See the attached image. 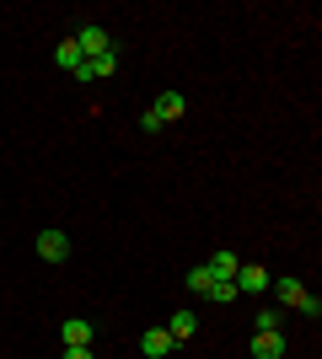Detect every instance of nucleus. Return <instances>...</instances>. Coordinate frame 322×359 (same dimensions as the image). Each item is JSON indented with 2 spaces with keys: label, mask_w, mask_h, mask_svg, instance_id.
Listing matches in <instances>:
<instances>
[{
  "label": "nucleus",
  "mask_w": 322,
  "mask_h": 359,
  "mask_svg": "<svg viewBox=\"0 0 322 359\" xmlns=\"http://www.w3.org/2000/svg\"><path fill=\"white\" fill-rule=\"evenodd\" d=\"M231 285H236V295H263V290H269V269H263V263H242Z\"/></svg>",
  "instance_id": "nucleus-1"
},
{
  "label": "nucleus",
  "mask_w": 322,
  "mask_h": 359,
  "mask_svg": "<svg viewBox=\"0 0 322 359\" xmlns=\"http://www.w3.org/2000/svg\"><path fill=\"white\" fill-rule=\"evenodd\" d=\"M60 344H65V348H92V344H97V327L86 322V316H70V322L60 327Z\"/></svg>",
  "instance_id": "nucleus-2"
},
{
  "label": "nucleus",
  "mask_w": 322,
  "mask_h": 359,
  "mask_svg": "<svg viewBox=\"0 0 322 359\" xmlns=\"http://www.w3.org/2000/svg\"><path fill=\"white\" fill-rule=\"evenodd\" d=\"M113 70H119V48H113V54H97V60H86V65L76 70V81H81V86H92V81H107Z\"/></svg>",
  "instance_id": "nucleus-3"
},
{
  "label": "nucleus",
  "mask_w": 322,
  "mask_h": 359,
  "mask_svg": "<svg viewBox=\"0 0 322 359\" xmlns=\"http://www.w3.org/2000/svg\"><path fill=\"white\" fill-rule=\"evenodd\" d=\"M76 48H81V60H97V54H113V38H107L102 27H81Z\"/></svg>",
  "instance_id": "nucleus-4"
},
{
  "label": "nucleus",
  "mask_w": 322,
  "mask_h": 359,
  "mask_svg": "<svg viewBox=\"0 0 322 359\" xmlns=\"http://www.w3.org/2000/svg\"><path fill=\"white\" fill-rule=\"evenodd\" d=\"M38 257L43 263H65L70 257V236L65 231H38Z\"/></svg>",
  "instance_id": "nucleus-5"
},
{
  "label": "nucleus",
  "mask_w": 322,
  "mask_h": 359,
  "mask_svg": "<svg viewBox=\"0 0 322 359\" xmlns=\"http://www.w3.org/2000/svg\"><path fill=\"white\" fill-rule=\"evenodd\" d=\"M140 348H145V359H167L177 344H172L167 327H145V332H140Z\"/></svg>",
  "instance_id": "nucleus-6"
},
{
  "label": "nucleus",
  "mask_w": 322,
  "mask_h": 359,
  "mask_svg": "<svg viewBox=\"0 0 322 359\" xmlns=\"http://www.w3.org/2000/svg\"><path fill=\"white\" fill-rule=\"evenodd\" d=\"M274 300H279V311H295V306L307 300V285H301V279H290V273H285V279H274Z\"/></svg>",
  "instance_id": "nucleus-7"
},
{
  "label": "nucleus",
  "mask_w": 322,
  "mask_h": 359,
  "mask_svg": "<svg viewBox=\"0 0 322 359\" xmlns=\"http://www.w3.org/2000/svg\"><path fill=\"white\" fill-rule=\"evenodd\" d=\"M253 359H285V332H253Z\"/></svg>",
  "instance_id": "nucleus-8"
},
{
  "label": "nucleus",
  "mask_w": 322,
  "mask_h": 359,
  "mask_svg": "<svg viewBox=\"0 0 322 359\" xmlns=\"http://www.w3.org/2000/svg\"><path fill=\"white\" fill-rule=\"evenodd\" d=\"M156 113H161V123H172V118H183L188 113V102H183V91H161V97H156Z\"/></svg>",
  "instance_id": "nucleus-9"
},
{
  "label": "nucleus",
  "mask_w": 322,
  "mask_h": 359,
  "mask_svg": "<svg viewBox=\"0 0 322 359\" xmlns=\"http://www.w3.org/2000/svg\"><path fill=\"white\" fill-rule=\"evenodd\" d=\"M204 269H210L215 279H236V269H242V257L231 252V247H220V252H215L210 263H204Z\"/></svg>",
  "instance_id": "nucleus-10"
},
{
  "label": "nucleus",
  "mask_w": 322,
  "mask_h": 359,
  "mask_svg": "<svg viewBox=\"0 0 322 359\" xmlns=\"http://www.w3.org/2000/svg\"><path fill=\"white\" fill-rule=\"evenodd\" d=\"M167 332H172V344H188V338L199 332V316H194V311H177V316H167Z\"/></svg>",
  "instance_id": "nucleus-11"
},
{
  "label": "nucleus",
  "mask_w": 322,
  "mask_h": 359,
  "mask_svg": "<svg viewBox=\"0 0 322 359\" xmlns=\"http://www.w3.org/2000/svg\"><path fill=\"white\" fill-rule=\"evenodd\" d=\"M54 65H60V70H65V75H76V70H81V65H86V60H81V48H76V38H65V43H60V48H54Z\"/></svg>",
  "instance_id": "nucleus-12"
},
{
  "label": "nucleus",
  "mask_w": 322,
  "mask_h": 359,
  "mask_svg": "<svg viewBox=\"0 0 322 359\" xmlns=\"http://www.w3.org/2000/svg\"><path fill=\"white\" fill-rule=\"evenodd\" d=\"M279 322H285L279 306H258V311H253V332H279Z\"/></svg>",
  "instance_id": "nucleus-13"
},
{
  "label": "nucleus",
  "mask_w": 322,
  "mask_h": 359,
  "mask_svg": "<svg viewBox=\"0 0 322 359\" xmlns=\"http://www.w3.org/2000/svg\"><path fill=\"white\" fill-rule=\"evenodd\" d=\"M183 285H188V290H194V295L204 300V290L215 285V273H210V269H204V263H199V269H188V273H183Z\"/></svg>",
  "instance_id": "nucleus-14"
},
{
  "label": "nucleus",
  "mask_w": 322,
  "mask_h": 359,
  "mask_svg": "<svg viewBox=\"0 0 322 359\" xmlns=\"http://www.w3.org/2000/svg\"><path fill=\"white\" fill-rule=\"evenodd\" d=\"M204 300H215V306H231V300H236V285H231V279H215V285L204 290Z\"/></svg>",
  "instance_id": "nucleus-15"
},
{
  "label": "nucleus",
  "mask_w": 322,
  "mask_h": 359,
  "mask_svg": "<svg viewBox=\"0 0 322 359\" xmlns=\"http://www.w3.org/2000/svg\"><path fill=\"white\" fill-rule=\"evenodd\" d=\"M140 129H145V135H161L167 123H161V113H156V107H145V113H140Z\"/></svg>",
  "instance_id": "nucleus-16"
},
{
  "label": "nucleus",
  "mask_w": 322,
  "mask_h": 359,
  "mask_svg": "<svg viewBox=\"0 0 322 359\" xmlns=\"http://www.w3.org/2000/svg\"><path fill=\"white\" fill-rule=\"evenodd\" d=\"M295 311H301V316H322V300H317V295H307L301 306H295Z\"/></svg>",
  "instance_id": "nucleus-17"
},
{
  "label": "nucleus",
  "mask_w": 322,
  "mask_h": 359,
  "mask_svg": "<svg viewBox=\"0 0 322 359\" xmlns=\"http://www.w3.org/2000/svg\"><path fill=\"white\" fill-rule=\"evenodd\" d=\"M65 359H97V348H65Z\"/></svg>",
  "instance_id": "nucleus-18"
}]
</instances>
